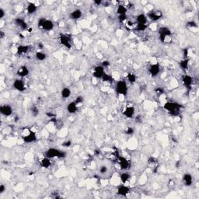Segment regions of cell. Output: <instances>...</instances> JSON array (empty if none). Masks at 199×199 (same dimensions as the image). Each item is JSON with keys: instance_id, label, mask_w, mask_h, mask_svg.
<instances>
[{"instance_id": "46", "label": "cell", "mask_w": 199, "mask_h": 199, "mask_svg": "<svg viewBox=\"0 0 199 199\" xmlns=\"http://www.w3.org/2000/svg\"><path fill=\"white\" fill-rule=\"evenodd\" d=\"M4 37H5V33H4V32H3V31H0V37L3 39L4 38Z\"/></svg>"}, {"instance_id": "23", "label": "cell", "mask_w": 199, "mask_h": 199, "mask_svg": "<svg viewBox=\"0 0 199 199\" xmlns=\"http://www.w3.org/2000/svg\"><path fill=\"white\" fill-rule=\"evenodd\" d=\"M15 23H16V24L18 25L19 27L21 28L22 30H23V31H27V23L25 22L22 18H17V19H15Z\"/></svg>"}, {"instance_id": "28", "label": "cell", "mask_w": 199, "mask_h": 199, "mask_svg": "<svg viewBox=\"0 0 199 199\" xmlns=\"http://www.w3.org/2000/svg\"><path fill=\"white\" fill-rule=\"evenodd\" d=\"M120 179H121V181H122V184H125L129 180V179H130V175L127 172H123V173L121 174Z\"/></svg>"}, {"instance_id": "19", "label": "cell", "mask_w": 199, "mask_h": 199, "mask_svg": "<svg viewBox=\"0 0 199 199\" xmlns=\"http://www.w3.org/2000/svg\"><path fill=\"white\" fill-rule=\"evenodd\" d=\"M148 21V17L146 15L143 13L138 14L136 17V23L137 24H146Z\"/></svg>"}, {"instance_id": "43", "label": "cell", "mask_w": 199, "mask_h": 199, "mask_svg": "<svg viewBox=\"0 0 199 199\" xmlns=\"http://www.w3.org/2000/svg\"><path fill=\"white\" fill-rule=\"evenodd\" d=\"M5 191H6V186L2 184L0 185V194L4 193Z\"/></svg>"}, {"instance_id": "31", "label": "cell", "mask_w": 199, "mask_h": 199, "mask_svg": "<svg viewBox=\"0 0 199 199\" xmlns=\"http://www.w3.org/2000/svg\"><path fill=\"white\" fill-rule=\"evenodd\" d=\"M188 65H189V59H188V58L184 59V60H182V61L180 62V68L182 69H184V70L188 69Z\"/></svg>"}, {"instance_id": "16", "label": "cell", "mask_w": 199, "mask_h": 199, "mask_svg": "<svg viewBox=\"0 0 199 199\" xmlns=\"http://www.w3.org/2000/svg\"><path fill=\"white\" fill-rule=\"evenodd\" d=\"M182 83L184 85V86L188 87V88H190L191 85H192V83H193V78L191 77V75H183L182 77Z\"/></svg>"}, {"instance_id": "21", "label": "cell", "mask_w": 199, "mask_h": 199, "mask_svg": "<svg viewBox=\"0 0 199 199\" xmlns=\"http://www.w3.org/2000/svg\"><path fill=\"white\" fill-rule=\"evenodd\" d=\"M78 107L79 106L76 104V103L73 101V102H70L67 105V111L69 114H75L78 110Z\"/></svg>"}, {"instance_id": "44", "label": "cell", "mask_w": 199, "mask_h": 199, "mask_svg": "<svg viewBox=\"0 0 199 199\" xmlns=\"http://www.w3.org/2000/svg\"><path fill=\"white\" fill-rule=\"evenodd\" d=\"M110 65H111V63L108 61H107V60H105V61H104L102 62V66L104 67H104L110 66Z\"/></svg>"}, {"instance_id": "17", "label": "cell", "mask_w": 199, "mask_h": 199, "mask_svg": "<svg viewBox=\"0 0 199 199\" xmlns=\"http://www.w3.org/2000/svg\"><path fill=\"white\" fill-rule=\"evenodd\" d=\"M183 182L184 183V184L188 187L192 185L193 184V177L191 176V174H185L183 176Z\"/></svg>"}, {"instance_id": "11", "label": "cell", "mask_w": 199, "mask_h": 199, "mask_svg": "<svg viewBox=\"0 0 199 199\" xmlns=\"http://www.w3.org/2000/svg\"><path fill=\"white\" fill-rule=\"evenodd\" d=\"M105 74V71H104V68L102 65H97L93 69V75L94 78L96 79H102L104 76V75Z\"/></svg>"}, {"instance_id": "30", "label": "cell", "mask_w": 199, "mask_h": 199, "mask_svg": "<svg viewBox=\"0 0 199 199\" xmlns=\"http://www.w3.org/2000/svg\"><path fill=\"white\" fill-rule=\"evenodd\" d=\"M127 79L129 83L133 84V83H135L136 82L137 78H136V75L134 74V73H132V72H128L127 75Z\"/></svg>"}, {"instance_id": "26", "label": "cell", "mask_w": 199, "mask_h": 199, "mask_svg": "<svg viewBox=\"0 0 199 199\" xmlns=\"http://www.w3.org/2000/svg\"><path fill=\"white\" fill-rule=\"evenodd\" d=\"M71 94H72V91H71V89L69 87H65V88L61 89V97L64 98V99H67V98L70 97Z\"/></svg>"}, {"instance_id": "18", "label": "cell", "mask_w": 199, "mask_h": 199, "mask_svg": "<svg viewBox=\"0 0 199 199\" xmlns=\"http://www.w3.org/2000/svg\"><path fill=\"white\" fill-rule=\"evenodd\" d=\"M82 15H83V13H82V11H81L80 9H75L73 11H72L70 13L69 17L72 19H80Z\"/></svg>"}, {"instance_id": "1", "label": "cell", "mask_w": 199, "mask_h": 199, "mask_svg": "<svg viewBox=\"0 0 199 199\" xmlns=\"http://www.w3.org/2000/svg\"><path fill=\"white\" fill-rule=\"evenodd\" d=\"M65 152L59 151L58 149H55V148H50L45 152L44 153V156L49 158V159H54V158H65Z\"/></svg>"}, {"instance_id": "25", "label": "cell", "mask_w": 199, "mask_h": 199, "mask_svg": "<svg viewBox=\"0 0 199 199\" xmlns=\"http://www.w3.org/2000/svg\"><path fill=\"white\" fill-rule=\"evenodd\" d=\"M37 9V6L35 3H28L27 6V11L28 14H33L34 13H36Z\"/></svg>"}, {"instance_id": "14", "label": "cell", "mask_w": 199, "mask_h": 199, "mask_svg": "<svg viewBox=\"0 0 199 199\" xmlns=\"http://www.w3.org/2000/svg\"><path fill=\"white\" fill-rule=\"evenodd\" d=\"M162 16H163V13H162L161 11H159V10H152V11L149 12L147 17H149V19L152 20V21H157V20L160 19Z\"/></svg>"}, {"instance_id": "42", "label": "cell", "mask_w": 199, "mask_h": 199, "mask_svg": "<svg viewBox=\"0 0 199 199\" xmlns=\"http://www.w3.org/2000/svg\"><path fill=\"white\" fill-rule=\"evenodd\" d=\"M5 15H6V13H5L4 9L3 8H0V19H3V17H5Z\"/></svg>"}, {"instance_id": "12", "label": "cell", "mask_w": 199, "mask_h": 199, "mask_svg": "<svg viewBox=\"0 0 199 199\" xmlns=\"http://www.w3.org/2000/svg\"><path fill=\"white\" fill-rule=\"evenodd\" d=\"M149 74L152 77H156L160 72V65L159 63H154L149 66Z\"/></svg>"}, {"instance_id": "38", "label": "cell", "mask_w": 199, "mask_h": 199, "mask_svg": "<svg viewBox=\"0 0 199 199\" xmlns=\"http://www.w3.org/2000/svg\"><path fill=\"white\" fill-rule=\"evenodd\" d=\"M83 97H81V96H79V97H78L77 98H76V100H75V102L76 103V104H83Z\"/></svg>"}, {"instance_id": "41", "label": "cell", "mask_w": 199, "mask_h": 199, "mask_svg": "<svg viewBox=\"0 0 199 199\" xmlns=\"http://www.w3.org/2000/svg\"><path fill=\"white\" fill-rule=\"evenodd\" d=\"M156 159L154 157H150L149 159V163H150V164H152V163H156L157 162H156Z\"/></svg>"}, {"instance_id": "29", "label": "cell", "mask_w": 199, "mask_h": 199, "mask_svg": "<svg viewBox=\"0 0 199 199\" xmlns=\"http://www.w3.org/2000/svg\"><path fill=\"white\" fill-rule=\"evenodd\" d=\"M35 58L38 61H44L47 58V55L45 53L42 52V51H37L35 54Z\"/></svg>"}, {"instance_id": "7", "label": "cell", "mask_w": 199, "mask_h": 199, "mask_svg": "<svg viewBox=\"0 0 199 199\" xmlns=\"http://www.w3.org/2000/svg\"><path fill=\"white\" fill-rule=\"evenodd\" d=\"M158 32H159V35H160V39L162 42H164V40L166 39V37H171V31L166 27H160L159 29Z\"/></svg>"}, {"instance_id": "20", "label": "cell", "mask_w": 199, "mask_h": 199, "mask_svg": "<svg viewBox=\"0 0 199 199\" xmlns=\"http://www.w3.org/2000/svg\"><path fill=\"white\" fill-rule=\"evenodd\" d=\"M28 74H29V69H28L27 67L25 66V65L20 67L17 71V75L21 78L27 76Z\"/></svg>"}, {"instance_id": "13", "label": "cell", "mask_w": 199, "mask_h": 199, "mask_svg": "<svg viewBox=\"0 0 199 199\" xmlns=\"http://www.w3.org/2000/svg\"><path fill=\"white\" fill-rule=\"evenodd\" d=\"M0 113L2 114L3 116H10L13 114V108L9 104H3L0 107Z\"/></svg>"}, {"instance_id": "27", "label": "cell", "mask_w": 199, "mask_h": 199, "mask_svg": "<svg viewBox=\"0 0 199 199\" xmlns=\"http://www.w3.org/2000/svg\"><path fill=\"white\" fill-rule=\"evenodd\" d=\"M128 12V9L127 7L125 6V5H119L117 8L116 13L118 14V16L120 15H126Z\"/></svg>"}, {"instance_id": "47", "label": "cell", "mask_w": 199, "mask_h": 199, "mask_svg": "<svg viewBox=\"0 0 199 199\" xmlns=\"http://www.w3.org/2000/svg\"><path fill=\"white\" fill-rule=\"evenodd\" d=\"M38 47H40L41 49H42V48H44V45L41 44V43H40V44H38Z\"/></svg>"}, {"instance_id": "36", "label": "cell", "mask_w": 199, "mask_h": 199, "mask_svg": "<svg viewBox=\"0 0 199 199\" xmlns=\"http://www.w3.org/2000/svg\"><path fill=\"white\" fill-rule=\"evenodd\" d=\"M187 26H188V27H191V28L198 27V25H197V23L194 22V21H193V20H191V21H189V22H188V24H187Z\"/></svg>"}, {"instance_id": "22", "label": "cell", "mask_w": 199, "mask_h": 199, "mask_svg": "<svg viewBox=\"0 0 199 199\" xmlns=\"http://www.w3.org/2000/svg\"><path fill=\"white\" fill-rule=\"evenodd\" d=\"M40 164H41V166L43 168H49L50 166H51V159L46 157V156H44V157L43 158V159H41V161H40Z\"/></svg>"}, {"instance_id": "37", "label": "cell", "mask_w": 199, "mask_h": 199, "mask_svg": "<svg viewBox=\"0 0 199 199\" xmlns=\"http://www.w3.org/2000/svg\"><path fill=\"white\" fill-rule=\"evenodd\" d=\"M135 132V130H134V128H128L127 129L125 130V133L127 134V135H132L133 133Z\"/></svg>"}, {"instance_id": "10", "label": "cell", "mask_w": 199, "mask_h": 199, "mask_svg": "<svg viewBox=\"0 0 199 199\" xmlns=\"http://www.w3.org/2000/svg\"><path fill=\"white\" fill-rule=\"evenodd\" d=\"M13 88L17 89L19 92H23L26 89V86H25L24 81L22 79H17L13 82Z\"/></svg>"}, {"instance_id": "8", "label": "cell", "mask_w": 199, "mask_h": 199, "mask_svg": "<svg viewBox=\"0 0 199 199\" xmlns=\"http://www.w3.org/2000/svg\"><path fill=\"white\" fill-rule=\"evenodd\" d=\"M118 160L119 166L120 168L123 170H127L130 167V162L128 160L127 158L124 157V156H118Z\"/></svg>"}, {"instance_id": "6", "label": "cell", "mask_w": 199, "mask_h": 199, "mask_svg": "<svg viewBox=\"0 0 199 199\" xmlns=\"http://www.w3.org/2000/svg\"><path fill=\"white\" fill-rule=\"evenodd\" d=\"M59 42L61 45H63L64 47L68 49L72 48V39L68 34H61L59 36Z\"/></svg>"}, {"instance_id": "40", "label": "cell", "mask_w": 199, "mask_h": 199, "mask_svg": "<svg viewBox=\"0 0 199 199\" xmlns=\"http://www.w3.org/2000/svg\"><path fill=\"white\" fill-rule=\"evenodd\" d=\"M71 145H72V142L69 141V140H68V141L64 142L63 143H62V146L66 147V148H68V147L71 146Z\"/></svg>"}, {"instance_id": "5", "label": "cell", "mask_w": 199, "mask_h": 199, "mask_svg": "<svg viewBox=\"0 0 199 199\" xmlns=\"http://www.w3.org/2000/svg\"><path fill=\"white\" fill-rule=\"evenodd\" d=\"M180 108H181V106L179 104H177V103H175V102H166L164 104V105H163V108L166 110V111H170V113L172 114H177L178 113L179 111H180Z\"/></svg>"}, {"instance_id": "2", "label": "cell", "mask_w": 199, "mask_h": 199, "mask_svg": "<svg viewBox=\"0 0 199 199\" xmlns=\"http://www.w3.org/2000/svg\"><path fill=\"white\" fill-rule=\"evenodd\" d=\"M37 134L35 132L31 130V129H27V132H23L22 134V139L23 142L25 143H32L36 141Z\"/></svg>"}, {"instance_id": "3", "label": "cell", "mask_w": 199, "mask_h": 199, "mask_svg": "<svg viewBox=\"0 0 199 199\" xmlns=\"http://www.w3.org/2000/svg\"><path fill=\"white\" fill-rule=\"evenodd\" d=\"M38 27L43 29L44 31H51L54 29L55 24H54L52 20H51V19H44V18H41V19H39Z\"/></svg>"}, {"instance_id": "45", "label": "cell", "mask_w": 199, "mask_h": 199, "mask_svg": "<svg viewBox=\"0 0 199 199\" xmlns=\"http://www.w3.org/2000/svg\"><path fill=\"white\" fill-rule=\"evenodd\" d=\"M102 3L103 2L101 1V0H95V1L93 2L94 4H95L96 6H100V5L102 4Z\"/></svg>"}, {"instance_id": "24", "label": "cell", "mask_w": 199, "mask_h": 199, "mask_svg": "<svg viewBox=\"0 0 199 199\" xmlns=\"http://www.w3.org/2000/svg\"><path fill=\"white\" fill-rule=\"evenodd\" d=\"M29 51V46L28 45H19L17 48V55H24Z\"/></svg>"}, {"instance_id": "35", "label": "cell", "mask_w": 199, "mask_h": 199, "mask_svg": "<svg viewBox=\"0 0 199 199\" xmlns=\"http://www.w3.org/2000/svg\"><path fill=\"white\" fill-rule=\"evenodd\" d=\"M31 114H33V116L36 117L39 114V110L38 108H35V107H33V108H31Z\"/></svg>"}, {"instance_id": "9", "label": "cell", "mask_w": 199, "mask_h": 199, "mask_svg": "<svg viewBox=\"0 0 199 199\" xmlns=\"http://www.w3.org/2000/svg\"><path fill=\"white\" fill-rule=\"evenodd\" d=\"M135 114H136V109H135V108L133 106L131 105L126 106L125 108L124 109V111H123L124 116L129 119L133 118L134 116H135Z\"/></svg>"}, {"instance_id": "4", "label": "cell", "mask_w": 199, "mask_h": 199, "mask_svg": "<svg viewBox=\"0 0 199 199\" xmlns=\"http://www.w3.org/2000/svg\"><path fill=\"white\" fill-rule=\"evenodd\" d=\"M115 89H116L117 93L122 96H126L128 93V86L127 83L124 80H119L117 82L116 86H115Z\"/></svg>"}, {"instance_id": "15", "label": "cell", "mask_w": 199, "mask_h": 199, "mask_svg": "<svg viewBox=\"0 0 199 199\" xmlns=\"http://www.w3.org/2000/svg\"><path fill=\"white\" fill-rule=\"evenodd\" d=\"M130 193V188H128V186L121 185L118 188V194L121 195V196H127L128 194Z\"/></svg>"}, {"instance_id": "32", "label": "cell", "mask_w": 199, "mask_h": 199, "mask_svg": "<svg viewBox=\"0 0 199 199\" xmlns=\"http://www.w3.org/2000/svg\"><path fill=\"white\" fill-rule=\"evenodd\" d=\"M101 79H102L104 82H106V83H111V82L113 81V78H112V76H111V75L105 73V74L104 75V76H103Z\"/></svg>"}, {"instance_id": "33", "label": "cell", "mask_w": 199, "mask_h": 199, "mask_svg": "<svg viewBox=\"0 0 199 199\" xmlns=\"http://www.w3.org/2000/svg\"><path fill=\"white\" fill-rule=\"evenodd\" d=\"M147 29L146 24H136V30L138 31H144Z\"/></svg>"}, {"instance_id": "39", "label": "cell", "mask_w": 199, "mask_h": 199, "mask_svg": "<svg viewBox=\"0 0 199 199\" xmlns=\"http://www.w3.org/2000/svg\"><path fill=\"white\" fill-rule=\"evenodd\" d=\"M100 172L101 174H106V173L108 172V167L105 166H101L100 169Z\"/></svg>"}, {"instance_id": "34", "label": "cell", "mask_w": 199, "mask_h": 199, "mask_svg": "<svg viewBox=\"0 0 199 199\" xmlns=\"http://www.w3.org/2000/svg\"><path fill=\"white\" fill-rule=\"evenodd\" d=\"M127 14L126 15H120V16H118V20L120 23H124V21L127 20Z\"/></svg>"}]
</instances>
